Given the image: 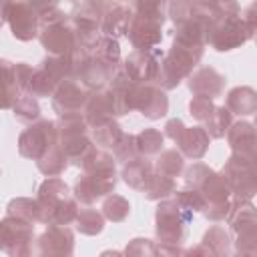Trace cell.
I'll use <instances>...</instances> for the list:
<instances>
[{
    "mask_svg": "<svg viewBox=\"0 0 257 257\" xmlns=\"http://www.w3.org/2000/svg\"><path fill=\"white\" fill-rule=\"evenodd\" d=\"M66 155L60 151V149H56V147H48L46 149V153L40 157V161H38V169L44 173V175H58V173H62L64 169H66Z\"/></svg>",
    "mask_w": 257,
    "mask_h": 257,
    "instance_id": "11",
    "label": "cell"
},
{
    "mask_svg": "<svg viewBox=\"0 0 257 257\" xmlns=\"http://www.w3.org/2000/svg\"><path fill=\"white\" fill-rule=\"evenodd\" d=\"M161 18H153V16H145V14H137L128 26V38L137 48H151L161 40Z\"/></svg>",
    "mask_w": 257,
    "mask_h": 257,
    "instance_id": "3",
    "label": "cell"
},
{
    "mask_svg": "<svg viewBox=\"0 0 257 257\" xmlns=\"http://www.w3.org/2000/svg\"><path fill=\"white\" fill-rule=\"evenodd\" d=\"M54 139H56V128H54V122H48V120H42L38 122L36 126H30L26 128L22 135H20V153L24 157H30V159H40L48 147L54 145Z\"/></svg>",
    "mask_w": 257,
    "mask_h": 257,
    "instance_id": "2",
    "label": "cell"
},
{
    "mask_svg": "<svg viewBox=\"0 0 257 257\" xmlns=\"http://www.w3.org/2000/svg\"><path fill=\"white\" fill-rule=\"evenodd\" d=\"M114 187V175H94L86 173L76 181L74 193L82 203H92L94 199L106 195Z\"/></svg>",
    "mask_w": 257,
    "mask_h": 257,
    "instance_id": "4",
    "label": "cell"
},
{
    "mask_svg": "<svg viewBox=\"0 0 257 257\" xmlns=\"http://www.w3.org/2000/svg\"><path fill=\"white\" fill-rule=\"evenodd\" d=\"M133 163H128L126 167H124V171H122V177H124V181L131 185V187H135V189H145L147 187V183L151 181V177H153V169H151V163L149 161H143V159H131Z\"/></svg>",
    "mask_w": 257,
    "mask_h": 257,
    "instance_id": "9",
    "label": "cell"
},
{
    "mask_svg": "<svg viewBox=\"0 0 257 257\" xmlns=\"http://www.w3.org/2000/svg\"><path fill=\"white\" fill-rule=\"evenodd\" d=\"M0 24H2V20H0Z\"/></svg>",
    "mask_w": 257,
    "mask_h": 257,
    "instance_id": "22",
    "label": "cell"
},
{
    "mask_svg": "<svg viewBox=\"0 0 257 257\" xmlns=\"http://www.w3.org/2000/svg\"><path fill=\"white\" fill-rule=\"evenodd\" d=\"M76 221H78V229L82 233H86V235H94V233H98L102 229V217L94 209L80 211V215L76 217Z\"/></svg>",
    "mask_w": 257,
    "mask_h": 257,
    "instance_id": "18",
    "label": "cell"
},
{
    "mask_svg": "<svg viewBox=\"0 0 257 257\" xmlns=\"http://www.w3.org/2000/svg\"><path fill=\"white\" fill-rule=\"evenodd\" d=\"M94 58L112 68V66L116 64V60H118V44H116V40H112V38H102V40H98V42H96Z\"/></svg>",
    "mask_w": 257,
    "mask_h": 257,
    "instance_id": "15",
    "label": "cell"
},
{
    "mask_svg": "<svg viewBox=\"0 0 257 257\" xmlns=\"http://www.w3.org/2000/svg\"><path fill=\"white\" fill-rule=\"evenodd\" d=\"M56 82L58 78L46 70V68H40L36 70L32 76H30V82H28V90L36 96H50L54 90H56Z\"/></svg>",
    "mask_w": 257,
    "mask_h": 257,
    "instance_id": "10",
    "label": "cell"
},
{
    "mask_svg": "<svg viewBox=\"0 0 257 257\" xmlns=\"http://www.w3.org/2000/svg\"><path fill=\"white\" fill-rule=\"evenodd\" d=\"M54 2H56V0H28V4H30L34 10H42V12L48 10Z\"/></svg>",
    "mask_w": 257,
    "mask_h": 257,
    "instance_id": "21",
    "label": "cell"
},
{
    "mask_svg": "<svg viewBox=\"0 0 257 257\" xmlns=\"http://www.w3.org/2000/svg\"><path fill=\"white\" fill-rule=\"evenodd\" d=\"M86 100V94L84 90L74 84V82H62L56 90H54V110H58L60 114H66V112H74L78 110Z\"/></svg>",
    "mask_w": 257,
    "mask_h": 257,
    "instance_id": "6",
    "label": "cell"
},
{
    "mask_svg": "<svg viewBox=\"0 0 257 257\" xmlns=\"http://www.w3.org/2000/svg\"><path fill=\"white\" fill-rule=\"evenodd\" d=\"M128 22H131V10L116 6L104 18V32L106 34H120L128 28Z\"/></svg>",
    "mask_w": 257,
    "mask_h": 257,
    "instance_id": "12",
    "label": "cell"
},
{
    "mask_svg": "<svg viewBox=\"0 0 257 257\" xmlns=\"http://www.w3.org/2000/svg\"><path fill=\"white\" fill-rule=\"evenodd\" d=\"M135 82H147L157 76V60L147 52H135L126 58V70H124Z\"/></svg>",
    "mask_w": 257,
    "mask_h": 257,
    "instance_id": "7",
    "label": "cell"
},
{
    "mask_svg": "<svg viewBox=\"0 0 257 257\" xmlns=\"http://www.w3.org/2000/svg\"><path fill=\"white\" fill-rule=\"evenodd\" d=\"M0 16H4L12 34L20 40H30L36 36V10L20 0H0Z\"/></svg>",
    "mask_w": 257,
    "mask_h": 257,
    "instance_id": "1",
    "label": "cell"
},
{
    "mask_svg": "<svg viewBox=\"0 0 257 257\" xmlns=\"http://www.w3.org/2000/svg\"><path fill=\"white\" fill-rule=\"evenodd\" d=\"M8 213L16 215V219H26V221H38L40 219V205L30 201V199H16L8 205Z\"/></svg>",
    "mask_w": 257,
    "mask_h": 257,
    "instance_id": "13",
    "label": "cell"
},
{
    "mask_svg": "<svg viewBox=\"0 0 257 257\" xmlns=\"http://www.w3.org/2000/svg\"><path fill=\"white\" fill-rule=\"evenodd\" d=\"M157 231L159 237H163L165 241H179L183 235V227H181V219H179V205L175 203H163L157 211Z\"/></svg>",
    "mask_w": 257,
    "mask_h": 257,
    "instance_id": "5",
    "label": "cell"
},
{
    "mask_svg": "<svg viewBox=\"0 0 257 257\" xmlns=\"http://www.w3.org/2000/svg\"><path fill=\"white\" fill-rule=\"evenodd\" d=\"M42 253H70L72 251V233L68 229L52 227L40 237Z\"/></svg>",
    "mask_w": 257,
    "mask_h": 257,
    "instance_id": "8",
    "label": "cell"
},
{
    "mask_svg": "<svg viewBox=\"0 0 257 257\" xmlns=\"http://www.w3.org/2000/svg\"><path fill=\"white\" fill-rule=\"evenodd\" d=\"M183 169V159L177 151H165L159 159V173L163 177H175Z\"/></svg>",
    "mask_w": 257,
    "mask_h": 257,
    "instance_id": "17",
    "label": "cell"
},
{
    "mask_svg": "<svg viewBox=\"0 0 257 257\" xmlns=\"http://www.w3.org/2000/svg\"><path fill=\"white\" fill-rule=\"evenodd\" d=\"M104 215L110 219V221H122L126 215H128V209H131V205L122 199V197H118V195H112L110 199H106V203H104Z\"/></svg>",
    "mask_w": 257,
    "mask_h": 257,
    "instance_id": "19",
    "label": "cell"
},
{
    "mask_svg": "<svg viewBox=\"0 0 257 257\" xmlns=\"http://www.w3.org/2000/svg\"><path fill=\"white\" fill-rule=\"evenodd\" d=\"M14 114L18 120H32L38 116V104L32 96H22V98H16V104H14Z\"/></svg>",
    "mask_w": 257,
    "mask_h": 257,
    "instance_id": "20",
    "label": "cell"
},
{
    "mask_svg": "<svg viewBox=\"0 0 257 257\" xmlns=\"http://www.w3.org/2000/svg\"><path fill=\"white\" fill-rule=\"evenodd\" d=\"M120 137H122L120 128H118L110 118H108L106 122L94 126V139H96V143L102 145V147H116V143L120 141Z\"/></svg>",
    "mask_w": 257,
    "mask_h": 257,
    "instance_id": "14",
    "label": "cell"
},
{
    "mask_svg": "<svg viewBox=\"0 0 257 257\" xmlns=\"http://www.w3.org/2000/svg\"><path fill=\"white\" fill-rule=\"evenodd\" d=\"M137 151L145 153V155H153V153H159L161 151V145H163V135L153 131V128H147L145 133H141L137 139Z\"/></svg>",
    "mask_w": 257,
    "mask_h": 257,
    "instance_id": "16",
    "label": "cell"
}]
</instances>
